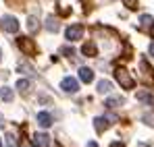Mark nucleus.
<instances>
[{
	"label": "nucleus",
	"instance_id": "obj_1",
	"mask_svg": "<svg viewBox=\"0 0 154 147\" xmlns=\"http://www.w3.org/2000/svg\"><path fill=\"white\" fill-rule=\"evenodd\" d=\"M115 79H117V83H119L123 89H133V87H135V81H133V77L129 75L127 69H117V71H115Z\"/></svg>",
	"mask_w": 154,
	"mask_h": 147
},
{
	"label": "nucleus",
	"instance_id": "obj_2",
	"mask_svg": "<svg viewBox=\"0 0 154 147\" xmlns=\"http://www.w3.org/2000/svg\"><path fill=\"white\" fill-rule=\"evenodd\" d=\"M0 27L6 31V33H17L19 31V21L13 17V15H4L0 19Z\"/></svg>",
	"mask_w": 154,
	"mask_h": 147
},
{
	"label": "nucleus",
	"instance_id": "obj_3",
	"mask_svg": "<svg viewBox=\"0 0 154 147\" xmlns=\"http://www.w3.org/2000/svg\"><path fill=\"white\" fill-rule=\"evenodd\" d=\"M17 46L23 50L27 56H33V54L38 52V46H35V42H33L31 37H19V40H17Z\"/></svg>",
	"mask_w": 154,
	"mask_h": 147
},
{
	"label": "nucleus",
	"instance_id": "obj_4",
	"mask_svg": "<svg viewBox=\"0 0 154 147\" xmlns=\"http://www.w3.org/2000/svg\"><path fill=\"white\" fill-rule=\"evenodd\" d=\"M60 89L65 93H77L79 91V83H77V79H73V77H65L60 81Z\"/></svg>",
	"mask_w": 154,
	"mask_h": 147
},
{
	"label": "nucleus",
	"instance_id": "obj_5",
	"mask_svg": "<svg viewBox=\"0 0 154 147\" xmlns=\"http://www.w3.org/2000/svg\"><path fill=\"white\" fill-rule=\"evenodd\" d=\"M115 120H117L115 116H98V118L94 120V126H96V131H98V133H102V131H106V128L115 122Z\"/></svg>",
	"mask_w": 154,
	"mask_h": 147
},
{
	"label": "nucleus",
	"instance_id": "obj_6",
	"mask_svg": "<svg viewBox=\"0 0 154 147\" xmlns=\"http://www.w3.org/2000/svg\"><path fill=\"white\" fill-rule=\"evenodd\" d=\"M140 71H142V81L144 83H152V69H150V64H148V60H140Z\"/></svg>",
	"mask_w": 154,
	"mask_h": 147
},
{
	"label": "nucleus",
	"instance_id": "obj_7",
	"mask_svg": "<svg viewBox=\"0 0 154 147\" xmlns=\"http://www.w3.org/2000/svg\"><path fill=\"white\" fill-rule=\"evenodd\" d=\"M81 35H83V27H81V25H71V27L67 29V40H69V42L81 40Z\"/></svg>",
	"mask_w": 154,
	"mask_h": 147
},
{
	"label": "nucleus",
	"instance_id": "obj_8",
	"mask_svg": "<svg viewBox=\"0 0 154 147\" xmlns=\"http://www.w3.org/2000/svg\"><path fill=\"white\" fill-rule=\"evenodd\" d=\"M50 137L46 135V133H35V137H33V143L35 147H48L50 145V141H48Z\"/></svg>",
	"mask_w": 154,
	"mask_h": 147
},
{
	"label": "nucleus",
	"instance_id": "obj_9",
	"mask_svg": "<svg viewBox=\"0 0 154 147\" xmlns=\"http://www.w3.org/2000/svg\"><path fill=\"white\" fill-rule=\"evenodd\" d=\"M79 79H81L83 83H92V81H94V71L81 66V69H79Z\"/></svg>",
	"mask_w": 154,
	"mask_h": 147
},
{
	"label": "nucleus",
	"instance_id": "obj_10",
	"mask_svg": "<svg viewBox=\"0 0 154 147\" xmlns=\"http://www.w3.org/2000/svg\"><path fill=\"white\" fill-rule=\"evenodd\" d=\"M38 124H40L42 128H48L52 124V116L48 112H40V114H38Z\"/></svg>",
	"mask_w": 154,
	"mask_h": 147
},
{
	"label": "nucleus",
	"instance_id": "obj_11",
	"mask_svg": "<svg viewBox=\"0 0 154 147\" xmlns=\"http://www.w3.org/2000/svg\"><path fill=\"white\" fill-rule=\"evenodd\" d=\"M58 27H60V25H58V19H56V17H48V19H46V29H48L50 33H56Z\"/></svg>",
	"mask_w": 154,
	"mask_h": 147
},
{
	"label": "nucleus",
	"instance_id": "obj_12",
	"mask_svg": "<svg viewBox=\"0 0 154 147\" xmlns=\"http://www.w3.org/2000/svg\"><path fill=\"white\" fill-rule=\"evenodd\" d=\"M137 99H140V101H146V104H152V106H154V93H150V91H137Z\"/></svg>",
	"mask_w": 154,
	"mask_h": 147
},
{
	"label": "nucleus",
	"instance_id": "obj_13",
	"mask_svg": "<svg viewBox=\"0 0 154 147\" xmlns=\"http://www.w3.org/2000/svg\"><path fill=\"white\" fill-rule=\"evenodd\" d=\"M154 23V19L150 17V15H142V19H140V29L144 31V29H150Z\"/></svg>",
	"mask_w": 154,
	"mask_h": 147
},
{
	"label": "nucleus",
	"instance_id": "obj_14",
	"mask_svg": "<svg viewBox=\"0 0 154 147\" xmlns=\"http://www.w3.org/2000/svg\"><path fill=\"white\" fill-rule=\"evenodd\" d=\"M81 52H83L85 56H98V50H96V46H94L92 42H88V44L81 48Z\"/></svg>",
	"mask_w": 154,
	"mask_h": 147
},
{
	"label": "nucleus",
	"instance_id": "obj_15",
	"mask_svg": "<svg viewBox=\"0 0 154 147\" xmlns=\"http://www.w3.org/2000/svg\"><path fill=\"white\" fill-rule=\"evenodd\" d=\"M0 98L4 99V101H13V89L11 87H0Z\"/></svg>",
	"mask_w": 154,
	"mask_h": 147
},
{
	"label": "nucleus",
	"instance_id": "obj_16",
	"mask_svg": "<svg viewBox=\"0 0 154 147\" xmlns=\"http://www.w3.org/2000/svg\"><path fill=\"white\" fill-rule=\"evenodd\" d=\"M17 89H19L21 93H27V91L31 89V83H29L27 79H19V81H17Z\"/></svg>",
	"mask_w": 154,
	"mask_h": 147
},
{
	"label": "nucleus",
	"instance_id": "obj_17",
	"mask_svg": "<svg viewBox=\"0 0 154 147\" xmlns=\"http://www.w3.org/2000/svg\"><path fill=\"white\" fill-rule=\"evenodd\" d=\"M110 89H112V83H110V81L104 79V81L98 83V91H100V93H110Z\"/></svg>",
	"mask_w": 154,
	"mask_h": 147
},
{
	"label": "nucleus",
	"instance_id": "obj_18",
	"mask_svg": "<svg viewBox=\"0 0 154 147\" xmlns=\"http://www.w3.org/2000/svg\"><path fill=\"white\" fill-rule=\"evenodd\" d=\"M121 104H123V101H121L119 98H110L108 101H106V108H110V110H115V108H119Z\"/></svg>",
	"mask_w": 154,
	"mask_h": 147
},
{
	"label": "nucleus",
	"instance_id": "obj_19",
	"mask_svg": "<svg viewBox=\"0 0 154 147\" xmlns=\"http://www.w3.org/2000/svg\"><path fill=\"white\" fill-rule=\"evenodd\" d=\"M27 29H29L31 33L38 29V21H35V17H29V19H27Z\"/></svg>",
	"mask_w": 154,
	"mask_h": 147
},
{
	"label": "nucleus",
	"instance_id": "obj_20",
	"mask_svg": "<svg viewBox=\"0 0 154 147\" xmlns=\"http://www.w3.org/2000/svg\"><path fill=\"white\" fill-rule=\"evenodd\" d=\"M123 4L127 6L129 10H135L137 8V0H123Z\"/></svg>",
	"mask_w": 154,
	"mask_h": 147
},
{
	"label": "nucleus",
	"instance_id": "obj_21",
	"mask_svg": "<svg viewBox=\"0 0 154 147\" xmlns=\"http://www.w3.org/2000/svg\"><path fill=\"white\" fill-rule=\"evenodd\" d=\"M6 145H8V147H17V139H15V135H6Z\"/></svg>",
	"mask_w": 154,
	"mask_h": 147
},
{
	"label": "nucleus",
	"instance_id": "obj_22",
	"mask_svg": "<svg viewBox=\"0 0 154 147\" xmlns=\"http://www.w3.org/2000/svg\"><path fill=\"white\" fill-rule=\"evenodd\" d=\"M60 52H63V54H67V56H75V50H73V48H63Z\"/></svg>",
	"mask_w": 154,
	"mask_h": 147
},
{
	"label": "nucleus",
	"instance_id": "obj_23",
	"mask_svg": "<svg viewBox=\"0 0 154 147\" xmlns=\"http://www.w3.org/2000/svg\"><path fill=\"white\" fill-rule=\"evenodd\" d=\"M0 128H4V118H2V114H0Z\"/></svg>",
	"mask_w": 154,
	"mask_h": 147
},
{
	"label": "nucleus",
	"instance_id": "obj_24",
	"mask_svg": "<svg viewBox=\"0 0 154 147\" xmlns=\"http://www.w3.org/2000/svg\"><path fill=\"white\" fill-rule=\"evenodd\" d=\"M110 147H125V145H123V143H112Z\"/></svg>",
	"mask_w": 154,
	"mask_h": 147
},
{
	"label": "nucleus",
	"instance_id": "obj_25",
	"mask_svg": "<svg viewBox=\"0 0 154 147\" xmlns=\"http://www.w3.org/2000/svg\"><path fill=\"white\" fill-rule=\"evenodd\" d=\"M150 35H152V40H154V23H152V27H150Z\"/></svg>",
	"mask_w": 154,
	"mask_h": 147
},
{
	"label": "nucleus",
	"instance_id": "obj_26",
	"mask_svg": "<svg viewBox=\"0 0 154 147\" xmlns=\"http://www.w3.org/2000/svg\"><path fill=\"white\" fill-rule=\"evenodd\" d=\"M88 147H98V145H96L94 141H90V143H88Z\"/></svg>",
	"mask_w": 154,
	"mask_h": 147
},
{
	"label": "nucleus",
	"instance_id": "obj_27",
	"mask_svg": "<svg viewBox=\"0 0 154 147\" xmlns=\"http://www.w3.org/2000/svg\"><path fill=\"white\" fill-rule=\"evenodd\" d=\"M150 54H152V56H154V44H152V46H150Z\"/></svg>",
	"mask_w": 154,
	"mask_h": 147
},
{
	"label": "nucleus",
	"instance_id": "obj_28",
	"mask_svg": "<svg viewBox=\"0 0 154 147\" xmlns=\"http://www.w3.org/2000/svg\"><path fill=\"white\" fill-rule=\"evenodd\" d=\"M23 147H31V145H29V143H23Z\"/></svg>",
	"mask_w": 154,
	"mask_h": 147
},
{
	"label": "nucleus",
	"instance_id": "obj_29",
	"mask_svg": "<svg viewBox=\"0 0 154 147\" xmlns=\"http://www.w3.org/2000/svg\"><path fill=\"white\" fill-rule=\"evenodd\" d=\"M0 60H2V52H0Z\"/></svg>",
	"mask_w": 154,
	"mask_h": 147
},
{
	"label": "nucleus",
	"instance_id": "obj_30",
	"mask_svg": "<svg viewBox=\"0 0 154 147\" xmlns=\"http://www.w3.org/2000/svg\"><path fill=\"white\" fill-rule=\"evenodd\" d=\"M0 147H2V141H0Z\"/></svg>",
	"mask_w": 154,
	"mask_h": 147
}]
</instances>
